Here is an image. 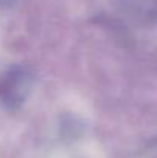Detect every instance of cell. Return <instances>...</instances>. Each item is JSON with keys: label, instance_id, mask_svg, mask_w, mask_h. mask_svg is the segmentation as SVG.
I'll list each match as a JSON object with an SVG mask.
<instances>
[{"label": "cell", "instance_id": "1", "mask_svg": "<svg viewBox=\"0 0 157 158\" xmlns=\"http://www.w3.org/2000/svg\"><path fill=\"white\" fill-rule=\"evenodd\" d=\"M22 81L23 75L17 71H11L0 81V97L5 105L14 106L19 103L22 97Z\"/></svg>", "mask_w": 157, "mask_h": 158}, {"label": "cell", "instance_id": "2", "mask_svg": "<svg viewBox=\"0 0 157 158\" xmlns=\"http://www.w3.org/2000/svg\"><path fill=\"white\" fill-rule=\"evenodd\" d=\"M6 2H8V0H0V3H6Z\"/></svg>", "mask_w": 157, "mask_h": 158}]
</instances>
